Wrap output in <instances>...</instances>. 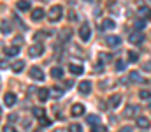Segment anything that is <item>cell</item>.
Wrapping results in <instances>:
<instances>
[{
    "label": "cell",
    "instance_id": "obj_12",
    "mask_svg": "<svg viewBox=\"0 0 151 132\" xmlns=\"http://www.w3.org/2000/svg\"><path fill=\"white\" fill-rule=\"evenodd\" d=\"M107 104H109V107H118V106H119V104H121V95H113V97H111V99H109V102H107Z\"/></svg>",
    "mask_w": 151,
    "mask_h": 132
},
{
    "label": "cell",
    "instance_id": "obj_21",
    "mask_svg": "<svg viewBox=\"0 0 151 132\" xmlns=\"http://www.w3.org/2000/svg\"><path fill=\"white\" fill-rule=\"evenodd\" d=\"M86 122H88L90 125H99V122H100V118H99L97 115H90V116L86 118Z\"/></svg>",
    "mask_w": 151,
    "mask_h": 132
},
{
    "label": "cell",
    "instance_id": "obj_28",
    "mask_svg": "<svg viewBox=\"0 0 151 132\" xmlns=\"http://www.w3.org/2000/svg\"><path fill=\"white\" fill-rule=\"evenodd\" d=\"M135 28H137V30L144 28V21H142V19H135Z\"/></svg>",
    "mask_w": 151,
    "mask_h": 132
},
{
    "label": "cell",
    "instance_id": "obj_20",
    "mask_svg": "<svg viewBox=\"0 0 151 132\" xmlns=\"http://www.w3.org/2000/svg\"><path fill=\"white\" fill-rule=\"evenodd\" d=\"M114 27H116V25H114L113 19H104V21H102V28H104V30H111Z\"/></svg>",
    "mask_w": 151,
    "mask_h": 132
},
{
    "label": "cell",
    "instance_id": "obj_19",
    "mask_svg": "<svg viewBox=\"0 0 151 132\" xmlns=\"http://www.w3.org/2000/svg\"><path fill=\"white\" fill-rule=\"evenodd\" d=\"M16 7H18L19 11H28V9H30V2H28V0H19V2L16 4Z\"/></svg>",
    "mask_w": 151,
    "mask_h": 132
},
{
    "label": "cell",
    "instance_id": "obj_5",
    "mask_svg": "<svg viewBox=\"0 0 151 132\" xmlns=\"http://www.w3.org/2000/svg\"><path fill=\"white\" fill-rule=\"evenodd\" d=\"M30 78L35 79V81H42V79H44V72H42L39 67H32V69H30Z\"/></svg>",
    "mask_w": 151,
    "mask_h": 132
},
{
    "label": "cell",
    "instance_id": "obj_11",
    "mask_svg": "<svg viewBox=\"0 0 151 132\" xmlns=\"http://www.w3.org/2000/svg\"><path fill=\"white\" fill-rule=\"evenodd\" d=\"M137 127H141V129H150L151 122L146 116H139V118H137Z\"/></svg>",
    "mask_w": 151,
    "mask_h": 132
},
{
    "label": "cell",
    "instance_id": "obj_38",
    "mask_svg": "<svg viewBox=\"0 0 151 132\" xmlns=\"http://www.w3.org/2000/svg\"><path fill=\"white\" fill-rule=\"evenodd\" d=\"M146 18H150V19H151V11L148 12V16H146Z\"/></svg>",
    "mask_w": 151,
    "mask_h": 132
},
{
    "label": "cell",
    "instance_id": "obj_7",
    "mask_svg": "<svg viewBox=\"0 0 151 132\" xmlns=\"http://www.w3.org/2000/svg\"><path fill=\"white\" fill-rule=\"evenodd\" d=\"M4 104H5L7 107L14 106V104H16V95H14V93H11V92H9V93H5V95H4Z\"/></svg>",
    "mask_w": 151,
    "mask_h": 132
},
{
    "label": "cell",
    "instance_id": "obj_22",
    "mask_svg": "<svg viewBox=\"0 0 151 132\" xmlns=\"http://www.w3.org/2000/svg\"><path fill=\"white\" fill-rule=\"evenodd\" d=\"M135 111H137V106H128V107L125 109V116L130 118L132 115H135Z\"/></svg>",
    "mask_w": 151,
    "mask_h": 132
},
{
    "label": "cell",
    "instance_id": "obj_39",
    "mask_svg": "<svg viewBox=\"0 0 151 132\" xmlns=\"http://www.w3.org/2000/svg\"><path fill=\"white\" fill-rule=\"evenodd\" d=\"M35 132H42V131H35Z\"/></svg>",
    "mask_w": 151,
    "mask_h": 132
},
{
    "label": "cell",
    "instance_id": "obj_14",
    "mask_svg": "<svg viewBox=\"0 0 151 132\" xmlns=\"http://www.w3.org/2000/svg\"><path fill=\"white\" fill-rule=\"evenodd\" d=\"M128 79H130L132 83H142V76H141L137 71H132L130 76H128Z\"/></svg>",
    "mask_w": 151,
    "mask_h": 132
},
{
    "label": "cell",
    "instance_id": "obj_33",
    "mask_svg": "<svg viewBox=\"0 0 151 132\" xmlns=\"http://www.w3.org/2000/svg\"><path fill=\"white\" fill-rule=\"evenodd\" d=\"M40 123H42V125H51V120H47V118H40Z\"/></svg>",
    "mask_w": 151,
    "mask_h": 132
},
{
    "label": "cell",
    "instance_id": "obj_10",
    "mask_svg": "<svg viewBox=\"0 0 151 132\" xmlns=\"http://www.w3.org/2000/svg\"><path fill=\"white\" fill-rule=\"evenodd\" d=\"M77 88H79L81 93H90V92H91V83H90V81H81V83L77 85Z\"/></svg>",
    "mask_w": 151,
    "mask_h": 132
},
{
    "label": "cell",
    "instance_id": "obj_42",
    "mask_svg": "<svg viewBox=\"0 0 151 132\" xmlns=\"http://www.w3.org/2000/svg\"><path fill=\"white\" fill-rule=\"evenodd\" d=\"M150 2H151V0H150Z\"/></svg>",
    "mask_w": 151,
    "mask_h": 132
},
{
    "label": "cell",
    "instance_id": "obj_25",
    "mask_svg": "<svg viewBox=\"0 0 151 132\" xmlns=\"http://www.w3.org/2000/svg\"><path fill=\"white\" fill-rule=\"evenodd\" d=\"M2 34L5 35V34H11V27L5 23V21H2Z\"/></svg>",
    "mask_w": 151,
    "mask_h": 132
},
{
    "label": "cell",
    "instance_id": "obj_23",
    "mask_svg": "<svg viewBox=\"0 0 151 132\" xmlns=\"http://www.w3.org/2000/svg\"><path fill=\"white\" fill-rule=\"evenodd\" d=\"M139 97L144 99V100L151 99V90H141V92H139Z\"/></svg>",
    "mask_w": 151,
    "mask_h": 132
},
{
    "label": "cell",
    "instance_id": "obj_4",
    "mask_svg": "<svg viewBox=\"0 0 151 132\" xmlns=\"http://www.w3.org/2000/svg\"><path fill=\"white\" fill-rule=\"evenodd\" d=\"M130 43L132 44H142L144 43V35H142V32H141V30L132 32V34H130Z\"/></svg>",
    "mask_w": 151,
    "mask_h": 132
},
{
    "label": "cell",
    "instance_id": "obj_27",
    "mask_svg": "<svg viewBox=\"0 0 151 132\" xmlns=\"http://www.w3.org/2000/svg\"><path fill=\"white\" fill-rule=\"evenodd\" d=\"M34 115H35L37 118H44V109H42V107H35V109H34Z\"/></svg>",
    "mask_w": 151,
    "mask_h": 132
},
{
    "label": "cell",
    "instance_id": "obj_8",
    "mask_svg": "<svg viewBox=\"0 0 151 132\" xmlns=\"http://www.w3.org/2000/svg\"><path fill=\"white\" fill-rule=\"evenodd\" d=\"M70 115H72V116H81V115H84V106H83V104H74L72 109H70Z\"/></svg>",
    "mask_w": 151,
    "mask_h": 132
},
{
    "label": "cell",
    "instance_id": "obj_17",
    "mask_svg": "<svg viewBox=\"0 0 151 132\" xmlns=\"http://www.w3.org/2000/svg\"><path fill=\"white\" fill-rule=\"evenodd\" d=\"M7 56H16L18 53H19V48L18 46H11V48H5V51H4Z\"/></svg>",
    "mask_w": 151,
    "mask_h": 132
},
{
    "label": "cell",
    "instance_id": "obj_1",
    "mask_svg": "<svg viewBox=\"0 0 151 132\" xmlns=\"http://www.w3.org/2000/svg\"><path fill=\"white\" fill-rule=\"evenodd\" d=\"M62 16H63V7H62V5H53V7L49 9L47 18H49V21H51V23L60 21V19H62Z\"/></svg>",
    "mask_w": 151,
    "mask_h": 132
},
{
    "label": "cell",
    "instance_id": "obj_9",
    "mask_svg": "<svg viewBox=\"0 0 151 132\" xmlns=\"http://www.w3.org/2000/svg\"><path fill=\"white\" fill-rule=\"evenodd\" d=\"M49 95H51V92H49L47 88H40V90L37 92V97H39L40 102H46V100L49 99Z\"/></svg>",
    "mask_w": 151,
    "mask_h": 132
},
{
    "label": "cell",
    "instance_id": "obj_40",
    "mask_svg": "<svg viewBox=\"0 0 151 132\" xmlns=\"http://www.w3.org/2000/svg\"><path fill=\"white\" fill-rule=\"evenodd\" d=\"M86 2H91V0H86Z\"/></svg>",
    "mask_w": 151,
    "mask_h": 132
},
{
    "label": "cell",
    "instance_id": "obj_26",
    "mask_svg": "<svg viewBox=\"0 0 151 132\" xmlns=\"http://www.w3.org/2000/svg\"><path fill=\"white\" fill-rule=\"evenodd\" d=\"M128 60H130V62H137V60H139V55L134 53V51H128Z\"/></svg>",
    "mask_w": 151,
    "mask_h": 132
},
{
    "label": "cell",
    "instance_id": "obj_31",
    "mask_svg": "<svg viewBox=\"0 0 151 132\" xmlns=\"http://www.w3.org/2000/svg\"><path fill=\"white\" fill-rule=\"evenodd\" d=\"M4 132H18V131H16L12 125H5V127H4Z\"/></svg>",
    "mask_w": 151,
    "mask_h": 132
},
{
    "label": "cell",
    "instance_id": "obj_6",
    "mask_svg": "<svg viewBox=\"0 0 151 132\" xmlns=\"http://www.w3.org/2000/svg\"><path fill=\"white\" fill-rule=\"evenodd\" d=\"M106 44L111 46V48H116V46L121 44V39H119L118 35H107V37H106Z\"/></svg>",
    "mask_w": 151,
    "mask_h": 132
},
{
    "label": "cell",
    "instance_id": "obj_41",
    "mask_svg": "<svg viewBox=\"0 0 151 132\" xmlns=\"http://www.w3.org/2000/svg\"><path fill=\"white\" fill-rule=\"evenodd\" d=\"M150 111H151V106H150Z\"/></svg>",
    "mask_w": 151,
    "mask_h": 132
},
{
    "label": "cell",
    "instance_id": "obj_24",
    "mask_svg": "<svg viewBox=\"0 0 151 132\" xmlns=\"http://www.w3.org/2000/svg\"><path fill=\"white\" fill-rule=\"evenodd\" d=\"M91 132H107V129L104 127V125H93V129H91Z\"/></svg>",
    "mask_w": 151,
    "mask_h": 132
},
{
    "label": "cell",
    "instance_id": "obj_30",
    "mask_svg": "<svg viewBox=\"0 0 151 132\" xmlns=\"http://www.w3.org/2000/svg\"><path fill=\"white\" fill-rule=\"evenodd\" d=\"M116 69H118V71H121V69H125V62H121V60H118V62H116Z\"/></svg>",
    "mask_w": 151,
    "mask_h": 132
},
{
    "label": "cell",
    "instance_id": "obj_13",
    "mask_svg": "<svg viewBox=\"0 0 151 132\" xmlns=\"http://www.w3.org/2000/svg\"><path fill=\"white\" fill-rule=\"evenodd\" d=\"M11 69H12L14 72H21V71L25 69V62H23V60H16V62L11 65Z\"/></svg>",
    "mask_w": 151,
    "mask_h": 132
},
{
    "label": "cell",
    "instance_id": "obj_36",
    "mask_svg": "<svg viewBox=\"0 0 151 132\" xmlns=\"http://www.w3.org/2000/svg\"><path fill=\"white\" fill-rule=\"evenodd\" d=\"M119 132H132V127H123Z\"/></svg>",
    "mask_w": 151,
    "mask_h": 132
},
{
    "label": "cell",
    "instance_id": "obj_34",
    "mask_svg": "<svg viewBox=\"0 0 151 132\" xmlns=\"http://www.w3.org/2000/svg\"><path fill=\"white\" fill-rule=\"evenodd\" d=\"M53 93H56V95H62V93H63V90H60V88H55V90H53Z\"/></svg>",
    "mask_w": 151,
    "mask_h": 132
},
{
    "label": "cell",
    "instance_id": "obj_2",
    "mask_svg": "<svg viewBox=\"0 0 151 132\" xmlns=\"http://www.w3.org/2000/svg\"><path fill=\"white\" fill-rule=\"evenodd\" d=\"M79 37H81L84 43L90 41V37H91V28H90L88 23H83V25H81V28H79Z\"/></svg>",
    "mask_w": 151,
    "mask_h": 132
},
{
    "label": "cell",
    "instance_id": "obj_29",
    "mask_svg": "<svg viewBox=\"0 0 151 132\" xmlns=\"http://www.w3.org/2000/svg\"><path fill=\"white\" fill-rule=\"evenodd\" d=\"M69 131L70 132H81V125H79V123H77V125H70V129H69Z\"/></svg>",
    "mask_w": 151,
    "mask_h": 132
},
{
    "label": "cell",
    "instance_id": "obj_3",
    "mask_svg": "<svg viewBox=\"0 0 151 132\" xmlns=\"http://www.w3.org/2000/svg\"><path fill=\"white\" fill-rule=\"evenodd\" d=\"M44 53V46L40 43H37V44H34V46H30L28 48V55L32 56V58H35V56H40Z\"/></svg>",
    "mask_w": 151,
    "mask_h": 132
},
{
    "label": "cell",
    "instance_id": "obj_32",
    "mask_svg": "<svg viewBox=\"0 0 151 132\" xmlns=\"http://www.w3.org/2000/svg\"><path fill=\"white\" fill-rule=\"evenodd\" d=\"M60 37H62V39H65V41H67V39H69V37H70V32H69V30H67V32H65V34H63V32H62V34H60Z\"/></svg>",
    "mask_w": 151,
    "mask_h": 132
},
{
    "label": "cell",
    "instance_id": "obj_18",
    "mask_svg": "<svg viewBox=\"0 0 151 132\" xmlns=\"http://www.w3.org/2000/svg\"><path fill=\"white\" fill-rule=\"evenodd\" d=\"M51 76H53L55 79L63 78V69H60V67H53V69H51Z\"/></svg>",
    "mask_w": 151,
    "mask_h": 132
},
{
    "label": "cell",
    "instance_id": "obj_37",
    "mask_svg": "<svg viewBox=\"0 0 151 132\" xmlns=\"http://www.w3.org/2000/svg\"><path fill=\"white\" fill-rule=\"evenodd\" d=\"M72 85H74L72 81H67V83H65V87H67V88H72Z\"/></svg>",
    "mask_w": 151,
    "mask_h": 132
},
{
    "label": "cell",
    "instance_id": "obj_15",
    "mask_svg": "<svg viewBox=\"0 0 151 132\" xmlns=\"http://www.w3.org/2000/svg\"><path fill=\"white\" fill-rule=\"evenodd\" d=\"M69 71L76 74V76H79V74H83V65H77V63H70L69 65Z\"/></svg>",
    "mask_w": 151,
    "mask_h": 132
},
{
    "label": "cell",
    "instance_id": "obj_16",
    "mask_svg": "<svg viewBox=\"0 0 151 132\" xmlns=\"http://www.w3.org/2000/svg\"><path fill=\"white\" fill-rule=\"evenodd\" d=\"M42 18H44V11L42 9H34L32 11V19L34 21H40Z\"/></svg>",
    "mask_w": 151,
    "mask_h": 132
},
{
    "label": "cell",
    "instance_id": "obj_35",
    "mask_svg": "<svg viewBox=\"0 0 151 132\" xmlns=\"http://www.w3.org/2000/svg\"><path fill=\"white\" fill-rule=\"evenodd\" d=\"M9 120H11V122H16V120H18V115H11Z\"/></svg>",
    "mask_w": 151,
    "mask_h": 132
}]
</instances>
